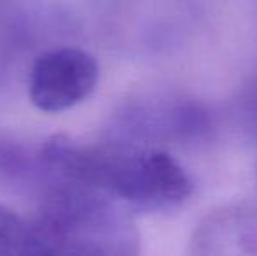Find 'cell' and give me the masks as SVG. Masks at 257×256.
I'll list each match as a JSON object with an SVG mask.
<instances>
[{
    "instance_id": "cell-1",
    "label": "cell",
    "mask_w": 257,
    "mask_h": 256,
    "mask_svg": "<svg viewBox=\"0 0 257 256\" xmlns=\"http://www.w3.org/2000/svg\"><path fill=\"white\" fill-rule=\"evenodd\" d=\"M37 163L51 185L96 190L130 212L173 211L193 193L189 174L170 153L115 137L86 142L53 135L39 149Z\"/></svg>"
},
{
    "instance_id": "cell-6",
    "label": "cell",
    "mask_w": 257,
    "mask_h": 256,
    "mask_svg": "<svg viewBox=\"0 0 257 256\" xmlns=\"http://www.w3.org/2000/svg\"><path fill=\"white\" fill-rule=\"evenodd\" d=\"M0 256H46L34 223L0 204Z\"/></svg>"
},
{
    "instance_id": "cell-4",
    "label": "cell",
    "mask_w": 257,
    "mask_h": 256,
    "mask_svg": "<svg viewBox=\"0 0 257 256\" xmlns=\"http://www.w3.org/2000/svg\"><path fill=\"white\" fill-rule=\"evenodd\" d=\"M98 63L79 48H54L37 56L28 77V97L44 113H61L86 100L98 82Z\"/></svg>"
},
{
    "instance_id": "cell-2",
    "label": "cell",
    "mask_w": 257,
    "mask_h": 256,
    "mask_svg": "<svg viewBox=\"0 0 257 256\" xmlns=\"http://www.w3.org/2000/svg\"><path fill=\"white\" fill-rule=\"evenodd\" d=\"M32 223L46 256H140L130 211L96 190L51 185Z\"/></svg>"
},
{
    "instance_id": "cell-5",
    "label": "cell",
    "mask_w": 257,
    "mask_h": 256,
    "mask_svg": "<svg viewBox=\"0 0 257 256\" xmlns=\"http://www.w3.org/2000/svg\"><path fill=\"white\" fill-rule=\"evenodd\" d=\"M191 256H257V209L231 204L210 212L194 230Z\"/></svg>"
},
{
    "instance_id": "cell-3",
    "label": "cell",
    "mask_w": 257,
    "mask_h": 256,
    "mask_svg": "<svg viewBox=\"0 0 257 256\" xmlns=\"http://www.w3.org/2000/svg\"><path fill=\"white\" fill-rule=\"evenodd\" d=\"M210 130L212 116L203 104L175 90H158L128 100L115 114L110 137L159 147L201 140Z\"/></svg>"
}]
</instances>
